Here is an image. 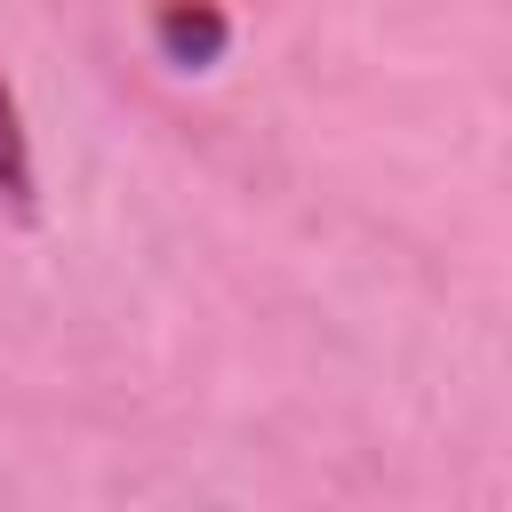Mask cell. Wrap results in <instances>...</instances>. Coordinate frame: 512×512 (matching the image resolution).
<instances>
[{
    "label": "cell",
    "mask_w": 512,
    "mask_h": 512,
    "mask_svg": "<svg viewBox=\"0 0 512 512\" xmlns=\"http://www.w3.org/2000/svg\"><path fill=\"white\" fill-rule=\"evenodd\" d=\"M0 208L16 224L40 216V176H32V136H24V112H16V88L0 72Z\"/></svg>",
    "instance_id": "7a4b0ae2"
},
{
    "label": "cell",
    "mask_w": 512,
    "mask_h": 512,
    "mask_svg": "<svg viewBox=\"0 0 512 512\" xmlns=\"http://www.w3.org/2000/svg\"><path fill=\"white\" fill-rule=\"evenodd\" d=\"M152 48L176 64V72H208L224 48H232V16L216 0H160L152 8Z\"/></svg>",
    "instance_id": "6da1fadb"
}]
</instances>
